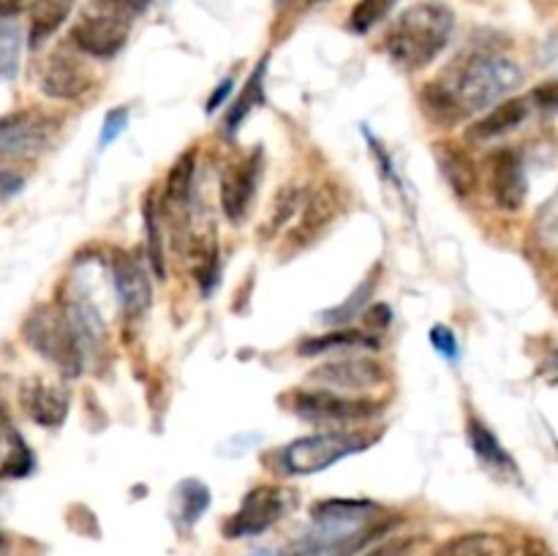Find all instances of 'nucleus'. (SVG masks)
<instances>
[{
    "mask_svg": "<svg viewBox=\"0 0 558 556\" xmlns=\"http://www.w3.org/2000/svg\"><path fill=\"white\" fill-rule=\"evenodd\" d=\"M521 82L523 69L515 60L494 52H474L430 82L420 96V104L430 120L456 125L472 114L494 109L496 104L510 98Z\"/></svg>",
    "mask_w": 558,
    "mask_h": 556,
    "instance_id": "f257e3e1",
    "label": "nucleus"
},
{
    "mask_svg": "<svg viewBox=\"0 0 558 556\" xmlns=\"http://www.w3.org/2000/svg\"><path fill=\"white\" fill-rule=\"evenodd\" d=\"M392 527L390 512L371 499H322L292 556H354Z\"/></svg>",
    "mask_w": 558,
    "mask_h": 556,
    "instance_id": "f03ea898",
    "label": "nucleus"
},
{
    "mask_svg": "<svg viewBox=\"0 0 558 556\" xmlns=\"http://www.w3.org/2000/svg\"><path fill=\"white\" fill-rule=\"evenodd\" d=\"M456 14L445 3H417L403 11L387 31V55L407 71H423L450 44Z\"/></svg>",
    "mask_w": 558,
    "mask_h": 556,
    "instance_id": "7ed1b4c3",
    "label": "nucleus"
},
{
    "mask_svg": "<svg viewBox=\"0 0 558 556\" xmlns=\"http://www.w3.org/2000/svg\"><path fill=\"white\" fill-rule=\"evenodd\" d=\"M376 442H379V431L371 434L363 428H325L319 434L289 442L278 452V469L283 474H294V478H308L322 469H330L332 463L343 461V458L368 450Z\"/></svg>",
    "mask_w": 558,
    "mask_h": 556,
    "instance_id": "20e7f679",
    "label": "nucleus"
},
{
    "mask_svg": "<svg viewBox=\"0 0 558 556\" xmlns=\"http://www.w3.org/2000/svg\"><path fill=\"white\" fill-rule=\"evenodd\" d=\"M22 336L33 352L41 354L47 363H52L69 379H76L85 371V347H82L80 336H76L74 325H71L69 314L60 303L38 305L25 319Z\"/></svg>",
    "mask_w": 558,
    "mask_h": 556,
    "instance_id": "39448f33",
    "label": "nucleus"
},
{
    "mask_svg": "<svg viewBox=\"0 0 558 556\" xmlns=\"http://www.w3.org/2000/svg\"><path fill=\"white\" fill-rule=\"evenodd\" d=\"M287 403L305 423L325 425V428H357L360 423H368L385 412V401L379 398L347 396L327 387L289 392Z\"/></svg>",
    "mask_w": 558,
    "mask_h": 556,
    "instance_id": "423d86ee",
    "label": "nucleus"
},
{
    "mask_svg": "<svg viewBox=\"0 0 558 556\" xmlns=\"http://www.w3.org/2000/svg\"><path fill=\"white\" fill-rule=\"evenodd\" d=\"M294 507V494L283 485H256L245 494L243 505L238 507L234 516L223 523V534L229 540L256 537L265 534L267 529L276 527L281 518H287Z\"/></svg>",
    "mask_w": 558,
    "mask_h": 556,
    "instance_id": "0eeeda50",
    "label": "nucleus"
},
{
    "mask_svg": "<svg viewBox=\"0 0 558 556\" xmlns=\"http://www.w3.org/2000/svg\"><path fill=\"white\" fill-rule=\"evenodd\" d=\"M60 120L41 109H16L0 118V156L36 158L52 145Z\"/></svg>",
    "mask_w": 558,
    "mask_h": 556,
    "instance_id": "6e6552de",
    "label": "nucleus"
},
{
    "mask_svg": "<svg viewBox=\"0 0 558 556\" xmlns=\"http://www.w3.org/2000/svg\"><path fill=\"white\" fill-rule=\"evenodd\" d=\"M131 31V16L104 5L98 14L82 16L71 31V44L87 58L109 60L125 47Z\"/></svg>",
    "mask_w": 558,
    "mask_h": 556,
    "instance_id": "1a4fd4ad",
    "label": "nucleus"
},
{
    "mask_svg": "<svg viewBox=\"0 0 558 556\" xmlns=\"http://www.w3.org/2000/svg\"><path fill=\"white\" fill-rule=\"evenodd\" d=\"M343 213H347V191H343L336 180H327V183H322L303 205L298 227L289 234V243H292L294 249H308V245H314L316 240H322L330 232L332 223H336Z\"/></svg>",
    "mask_w": 558,
    "mask_h": 556,
    "instance_id": "9d476101",
    "label": "nucleus"
},
{
    "mask_svg": "<svg viewBox=\"0 0 558 556\" xmlns=\"http://www.w3.org/2000/svg\"><path fill=\"white\" fill-rule=\"evenodd\" d=\"M311 382H316V387L347 392V396H363V392L385 385L387 371L379 360L347 358V360H332V363H325L319 365V368H314L311 371Z\"/></svg>",
    "mask_w": 558,
    "mask_h": 556,
    "instance_id": "9b49d317",
    "label": "nucleus"
},
{
    "mask_svg": "<svg viewBox=\"0 0 558 556\" xmlns=\"http://www.w3.org/2000/svg\"><path fill=\"white\" fill-rule=\"evenodd\" d=\"M262 180V150L248 153L240 161H232L221 172V183H218V200H221V210L232 223L245 221L251 210V202L256 196V185Z\"/></svg>",
    "mask_w": 558,
    "mask_h": 556,
    "instance_id": "f8f14e48",
    "label": "nucleus"
},
{
    "mask_svg": "<svg viewBox=\"0 0 558 556\" xmlns=\"http://www.w3.org/2000/svg\"><path fill=\"white\" fill-rule=\"evenodd\" d=\"M488 189L496 207L505 213H518L526 205L529 178L521 153L512 147H501L488 161Z\"/></svg>",
    "mask_w": 558,
    "mask_h": 556,
    "instance_id": "ddd939ff",
    "label": "nucleus"
},
{
    "mask_svg": "<svg viewBox=\"0 0 558 556\" xmlns=\"http://www.w3.org/2000/svg\"><path fill=\"white\" fill-rule=\"evenodd\" d=\"M96 85V76L90 74L82 58H76L69 49H58L47 60L41 74V93L54 101H80Z\"/></svg>",
    "mask_w": 558,
    "mask_h": 556,
    "instance_id": "4468645a",
    "label": "nucleus"
},
{
    "mask_svg": "<svg viewBox=\"0 0 558 556\" xmlns=\"http://www.w3.org/2000/svg\"><path fill=\"white\" fill-rule=\"evenodd\" d=\"M109 270H112V287L123 314H145L153 303V287L145 265L129 251H114L112 259H109Z\"/></svg>",
    "mask_w": 558,
    "mask_h": 556,
    "instance_id": "2eb2a0df",
    "label": "nucleus"
},
{
    "mask_svg": "<svg viewBox=\"0 0 558 556\" xmlns=\"http://www.w3.org/2000/svg\"><path fill=\"white\" fill-rule=\"evenodd\" d=\"M20 407L27 418L33 420L41 428H60L69 418L71 398L69 392L63 390L54 382L41 379V376H31L20 385Z\"/></svg>",
    "mask_w": 558,
    "mask_h": 556,
    "instance_id": "dca6fc26",
    "label": "nucleus"
},
{
    "mask_svg": "<svg viewBox=\"0 0 558 556\" xmlns=\"http://www.w3.org/2000/svg\"><path fill=\"white\" fill-rule=\"evenodd\" d=\"M194 178H196V150L180 153L178 161L169 167L167 183H163V205L172 221L178 227L185 223V210H189L191 194H194Z\"/></svg>",
    "mask_w": 558,
    "mask_h": 556,
    "instance_id": "f3484780",
    "label": "nucleus"
},
{
    "mask_svg": "<svg viewBox=\"0 0 558 556\" xmlns=\"http://www.w3.org/2000/svg\"><path fill=\"white\" fill-rule=\"evenodd\" d=\"M33 467H36L33 450L14 428L9 414L0 409V478H27Z\"/></svg>",
    "mask_w": 558,
    "mask_h": 556,
    "instance_id": "a211bd4d",
    "label": "nucleus"
},
{
    "mask_svg": "<svg viewBox=\"0 0 558 556\" xmlns=\"http://www.w3.org/2000/svg\"><path fill=\"white\" fill-rule=\"evenodd\" d=\"M436 161H439L441 174H445L447 183H450V189L458 196L474 194V189L480 183V172L477 164L472 161V156L463 147L441 142V145H436Z\"/></svg>",
    "mask_w": 558,
    "mask_h": 556,
    "instance_id": "6ab92c4d",
    "label": "nucleus"
},
{
    "mask_svg": "<svg viewBox=\"0 0 558 556\" xmlns=\"http://www.w3.org/2000/svg\"><path fill=\"white\" fill-rule=\"evenodd\" d=\"M529 109H532V98H505L494 109H488L483 120L474 123V136L477 140H496V136L510 134L518 125L526 123Z\"/></svg>",
    "mask_w": 558,
    "mask_h": 556,
    "instance_id": "aec40b11",
    "label": "nucleus"
},
{
    "mask_svg": "<svg viewBox=\"0 0 558 556\" xmlns=\"http://www.w3.org/2000/svg\"><path fill=\"white\" fill-rule=\"evenodd\" d=\"M265 74H267V58H262L259 63H256V69L251 71L248 80H245L240 96L234 98L232 107H229L227 120H223V131H227V136L238 134L243 120L248 118L256 107H262V101H265Z\"/></svg>",
    "mask_w": 558,
    "mask_h": 556,
    "instance_id": "412c9836",
    "label": "nucleus"
},
{
    "mask_svg": "<svg viewBox=\"0 0 558 556\" xmlns=\"http://www.w3.org/2000/svg\"><path fill=\"white\" fill-rule=\"evenodd\" d=\"M466 434H469V445H472L474 456H477L480 461H485L488 467L499 469V472L518 474V467H515V461H512V456L505 450V445L496 439V434L483 423V420L469 418Z\"/></svg>",
    "mask_w": 558,
    "mask_h": 556,
    "instance_id": "4be33fe9",
    "label": "nucleus"
},
{
    "mask_svg": "<svg viewBox=\"0 0 558 556\" xmlns=\"http://www.w3.org/2000/svg\"><path fill=\"white\" fill-rule=\"evenodd\" d=\"M338 349H379V338L371 336V333L365 330L343 327V330H332V333H325V336L305 338V341L298 343V354H303V358L338 352Z\"/></svg>",
    "mask_w": 558,
    "mask_h": 556,
    "instance_id": "5701e85b",
    "label": "nucleus"
},
{
    "mask_svg": "<svg viewBox=\"0 0 558 556\" xmlns=\"http://www.w3.org/2000/svg\"><path fill=\"white\" fill-rule=\"evenodd\" d=\"M142 218H145V240H147V259H150L156 278H167V251H163L161 234V200L156 191H147L142 202Z\"/></svg>",
    "mask_w": 558,
    "mask_h": 556,
    "instance_id": "b1692460",
    "label": "nucleus"
},
{
    "mask_svg": "<svg viewBox=\"0 0 558 556\" xmlns=\"http://www.w3.org/2000/svg\"><path fill=\"white\" fill-rule=\"evenodd\" d=\"M74 0H36L31 9V47L38 49L69 20Z\"/></svg>",
    "mask_w": 558,
    "mask_h": 556,
    "instance_id": "393cba45",
    "label": "nucleus"
},
{
    "mask_svg": "<svg viewBox=\"0 0 558 556\" xmlns=\"http://www.w3.org/2000/svg\"><path fill=\"white\" fill-rule=\"evenodd\" d=\"M210 507V488L202 480H183L174 491V521L180 529H191Z\"/></svg>",
    "mask_w": 558,
    "mask_h": 556,
    "instance_id": "a878e982",
    "label": "nucleus"
},
{
    "mask_svg": "<svg viewBox=\"0 0 558 556\" xmlns=\"http://www.w3.org/2000/svg\"><path fill=\"white\" fill-rule=\"evenodd\" d=\"M300 210H303V191H300L298 185H283V189H278V194L272 196L270 213H267V223H265L267 238L281 232V229L287 227Z\"/></svg>",
    "mask_w": 558,
    "mask_h": 556,
    "instance_id": "bb28decb",
    "label": "nucleus"
},
{
    "mask_svg": "<svg viewBox=\"0 0 558 556\" xmlns=\"http://www.w3.org/2000/svg\"><path fill=\"white\" fill-rule=\"evenodd\" d=\"M499 554H501L499 537L485 532H474V534H461V537L441 545L436 556H499Z\"/></svg>",
    "mask_w": 558,
    "mask_h": 556,
    "instance_id": "cd10ccee",
    "label": "nucleus"
},
{
    "mask_svg": "<svg viewBox=\"0 0 558 556\" xmlns=\"http://www.w3.org/2000/svg\"><path fill=\"white\" fill-rule=\"evenodd\" d=\"M22 33L14 22H0V80L11 82L20 74Z\"/></svg>",
    "mask_w": 558,
    "mask_h": 556,
    "instance_id": "c85d7f7f",
    "label": "nucleus"
},
{
    "mask_svg": "<svg viewBox=\"0 0 558 556\" xmlns=\"http://www.w3.org/2000/svg\"><path fill=\"white\" fill-rule=\"evenodd\" d=\"M396 3L398 0H360L352 9V14H349V27L354 33H368L371 27H376L390 14Z\"/></svg>",
    "mask_w": 558,
    "mask_h": 556,
    "instance_id": "c756f323",
    "label": "nucleus"
},
{
    "mask_svg": "<svg viewBox=\"0 0 558 556\" xmlns=\"http://www.w3.org/2000/svg\"><path fill=\"white\" fill-rule=\"evenodd\" d=\"M534 234H537V240L543 243V249L556 251L558 254V189L537 210V218H534Z\"/></svg>",
    "mask_w": 558,
    "mask_h": 556,
    "instance_id": "7c9ffc66",
    "label": "nucleus"
},
{
    "mask_svg": "<svg viewBox=\"0 0 558 556\" xmlns=\"http://www.w3.org/2000/svg\"><path fill=\"white\" fill-rule=\"evenodd\" d=\"M374 289H376V278H371V281H363L357 289H354L352 294H349L347 303H341L338 309H332V311H325V316H327V319H332V322H347L349 316L354 314V311L363 309V305L368 303V298H371V292H374Z\"/></svg>",
    "mask_w": 558,
    "mask_h": 556,
    "instance_id": "2f4dec72",
    "label": "nucleus"
},
{
    "mask_svg": "<svg viewBox=\"0 0 558 556\" xmlns=\"http://www.w3.org/2000/svg\"><path fill=\"white\" fill-rule=\"evenodd\" d=\"M125 129H129V107L109 109L107 118H104V129H101V136H98V145L109 147Z\"/></svg>",
    "mask_w": 558,
    "mask_h": 556,
    "instance_id": "473e14b6",
    "label": "nucleus"
},
{
    "mask_svg": "<svg viewBox=\"0 0 558 556\" xmlns=\"http://www.w3.org/2000/svg\"><path fill=\"white\" fill-rule=\"evenodd\" d=\"M430 343H434L436 352L445 354L447 360H456L458 358V338H456V333L450 330V327L436 325L434 330H430Z\"/></svg>",
    "mask_w": 558,
    "mask_h": 556,
    "instance_id": "72a5a7b5",
    "label": "nucleus"
},
{
    "mask_svg": "<svg viewBox=\"0 0 558 556\" xmlns=\"http://www.w3.org/2000/svg\"><path fill=\"white\" fill-rule=\"evenodd\" d=\"M532 101L537 104L539 109H545V112H558V82L550 80L534 87Z\"/></svg>",
    "mask_w": 558,
    "mask_h": 556,
    "instance_id": "f704fd0d",
    "label": "nucleus"
},
{
    "mask_svg": "<svg viewBox=\"0 0 558 556\" xmlns=\"http://www.w3.org/2000/svg\"><path fill=\"white\" fill-rule=\"evenodd\" d=\"M501 556H554L548 545L537 537H523L521 543H515L512 548H507Z\"/></svg>",
    "mask_w": 558,
    "mask_h": 556,
    "instance_id": "c9c22d12",
    "label": "nucleus"
},
{
    "mask_svg": "<svg viewBox=\"0 0 558 556\" xmlns=\"http://www.w3.org/2000/svg\"><path fill=\"white\" fill-rule=\"evenodd\" d=\"M365 322H368V327H374V330H385V327L392 325V311L387 303H374L365 309Z\"/></svg>",
    "mask_w": 558,
    "mask_h": 556,
    "instance_id": "e433bc0d",
    "label": "nucleus"
},
{
    "mask_svg": "<svg viewBox=\"0 0 558 556\" xmlns=\"http://www.w3.org/2000/svg\"><path fill=\"white\" fill-rule=\"evenodd\" d=\"M409 548H414V540L398 537V540H390V543H385V545H376V548H371L365 556H407Z\"/></svg>",
    "mask_w": 558,
    "mask_h": 556,
    "instance_id": "4c0bfd02",
    "label": "nucleus"
},
{
    "mask_svg": "<svg viewBox=\"0 0 558 556\" xmlns=\"http://www.w3.org/2000/svg\"><path fill=\"white\" fill-rule=\"evenodd\" d=\"M25 185V178L11 169H0V196H14Z\"/></svg>",
    "mask_w": 558,
    "mask_h": 556,
    "instance_id": "58836bf2",
    "label": "nucleus"
},
{
    "mask_svg": "<svg viewBox=\"0 0 558 556\" xmlns=\"http://www.w3.org/2000/svg\"><path fill=\"white\" fill-rule=\"evenodd\" d=\"M232 87H234V76H227V80H221V85H218L216 90L210 93V98H207V112H216V109L221 107V104L229 98Z\"/></svg>",
    "mask_w": 558,
    "mask_h": 556,
    "instance_id": "ea45409f",
    "label": "nucleus"
},
{
    "mask_svg": "<svg viewBox=\"0 0 558 556\" xmlns=\"http://www.w3.org/2000/svg\"><path fill=\"white\" fill-rule=\"evenodd\" d=\"M101 3L107 5V9L120 11V14L134 16V14H140V11H145L147 0H101Z\"/></svg>",
    "mask_w": 558,
    "mask_h": 556,
    "instance_id": "a19ab883",
    "label": "nucleus"
},
{
    "mask_svg": "<svg viewBox=\"0 0 558 556\" xmlns=\"http://www.w3.org/2000/svg\"><path fill=\"white\" fill-rule=\"evenodd\" d=\"M22 3H25V0H0V16H11V14H16V11L22 9Z\"/></svg>",
    "mask_w": 558,
    "mask_h": 556,
    "instance_id": "79ce46f5",
    "label": "nucleus"
},
{
    "mask_svg": "<svg viewBox=\"0 0 558 556\" xmlns=\"http://www.w3.org/2000/svg\"><path fill=\"white\" fill-rule=\"evenodd\" d=\"M254 556H287V554H272V551H259V554H254Z\"/></svg>",
    "mask_w": 558,
    "mask_h": 556,
    "instance_id": "37998d69",
    "label": "nucleus"
},
{
    "mask_svg": "<svg viewBox=\"0 0 558 556\" xmlns=\"http://www.w3.org/2000/svg\"><path fill=\"white\" fill-rule=\"evenodd\" d=\"M314 3H319V0H314Z\"/></svg>",
    "mask_w": 558,
    "mask_h": 556,
    "instance_id": "c03bdc74",
    "label": "nucleus"
}]
</instances>
